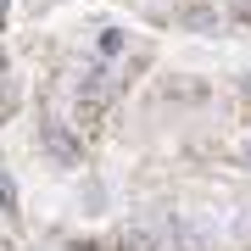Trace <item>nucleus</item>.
Returning a JSON list of instances; mask_svg holds the SVG:
<instances>
[{"label":"nucleus","mask_w":251,"mask_h":251,"mask_svg":"<svg viewBox=\"0 0 251 251\" xmlns=\"http://www.w3.org/2000/svg\"><path fill=\"white\" fill-rule=\"evenodd\" d=\"M123 251H156V234L151 229H123Z\"/></svg>","instance_id":"nucleus-2"},{"label":"nucleus","mask_w":251,"mask_h":251,"mask_svg":"<svg viewBox=\"0 0 251 251\" xmlns=\"http://www.w3.org/2000/svg\"><path fill=\"white\" fill-rule=\"evenodd\" d=\"M6 6H11V0H0V23H6Z\"/></svg>","instance_id":"nucleus-3"},{"label":"nucleus","mask_w":251,"mask_h":251,"mask_svg":"<svg viewBox=\"0 0 251 251\" xmlns=\"http://www.w3.org/2000/svg\"><path fill=\"white\" fill-rule=\"evenodd\" d=\"M39 145H45L62 168H73V162H78V134H73V128H62L56 117H45V123H39Z\"/></svg>","instance_id":"nucleus-1"}]
</instances>
